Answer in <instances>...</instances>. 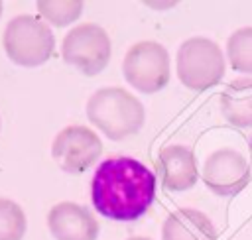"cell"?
<instances>
[{"mask_svg": "<svg viewBox=\"0 0 252 240\" xmlns=\"http://www.w3.org/2000/svg\"><path fill=\"white\" fill-rule=\"evenodd\" d=\"M61 57L83 75H98L110 61V37L96 24H81L65 33Z\"/></svg>", "mask_w": 252, "mask_h": 240, "instance_id": "cell-6", "label": "cell"}, {"mask_svg": "<svg viewBox=\"0 0 252 240\" xmlns=\"http://www.w3.org/2000/svg\"><path fill=\"white\" fill-rule=\"evenodd\" d=\"M91 199L94 209L110 220H136L156 199V175L134 157H108L93 175Z\"/></svg>", "mask_w": 252, "mask_h": 240, "instance_id": "cell-1", "label": "cell"}, {"mask_svg": "<svg viewBox=\"0 0 252 240\" xmlns=\"http://www.w3.org/2000/svg\"><path fill=\"white\" fill-rule=\"evenodd\" d=\"M224 75L220 47L209 37H189L177 49V77L191 90H207Z\"/></svg>", "mask_w": 252, "mask_h": 240, "instance_id": "cell-4", "label": "cell"}, {"mask_svg": "<svg viewBox=\"0 0 252 240\" xmlns=\"http://www.w3.org/2000/svg\"><path fill=\"white\" fill-rule=\"evenodd\" d=\"M122 73L130 87L154 94L169 83V55L158 41H138L126 51Z\"/></svg>", "mask_w": 252, "mask_h": 240, "instance_id": "cell-5", "label": "cell"}, {"mask_svg": "<svg viewBox=\"0 0 252 240\" xmlns=\"http://www.w3.org/2000/svg\"><path fill=\"white\" fill-rule=\"evenodd\" d=\"M28 218L22 207L10 199H0V240H22Z\"/></svg>", "mask_w": 252, "mask_h": 240, "instance_id": "cell-14", "label": "cell"}, {"mask_svg": "<svg viewBox=\"0 0 252 240\" xmlns=\"http://www.w3.org/2000/svg\"><path fill=\"white\" fill-rule=\"evenodd\" d=\"M47 226L55 240H96L98 222L83 207L71 201L57 203L47 212Z\"/></svg>", "mask_w": 252, "mask_h": 240, "instance_id": "cell-9", "label": "cell"}, {"mask_svg": "<svg viewBox=\"0 0 252 240\" xmlns=\"http://www.w3.org/2000/svg\"><path fill=\"white\" fill-rule=\"evenodd\" d=\"M126 240H152V238H146V236H132V238H126Z\"/></svg>", "mask_w": 252, "mask_h": 240, "instance_id": "cell-16", "label": "cell"}, {"mask_svg": "<svg viewBox=\"0 0 252 240\" xmlns=\"http://www.w3.org/2000/svg\"><path fill=\"white\" fill-rule=\"evenodd\" d=\"M102 153V142L94 130L87 126H67L63 128L53 144L51 157L67 173H83L96 163Z\"/></svg>", "mask_w": 252, "mask_h": 240, "instance_id": "cell-7", "label": "cell"}, {"mask_svg": "<svg viewBox=\"0 0 252 240\" xmlns=\"http://www.w3.org/2000/svg\"><path fill=\"white\" fill-rule=\"evenodd\" d=\"M203 183L220 197H232L250 181V167L244 155L232 148L213 151L203 165Z\"/></svg>", "mask_w": 252, "mask_h": 240, "instance_id": "cell-8", "label": "cell"}, {"mask_svg": "<svg viewBox=\"0 0 252 240\" xmlns=\"http://www.w3.org/2000/svg\"><path fill=\"white\" fill-rule=\"evenodd\" d=\"M163 240H219L217 228L213 220L197 210V209H177L173 210L163 226H161Z\"/></svg>", "mask_w": 252, "mask_h": 240, "instance_id": "cell-11", "label": "cell"}, {"mask_svg": "<svg viewBox=\"0 0 252 240\" xmlns=\"http://www.w3.org/2000/svg\"><path fill=\"white\" fill-rule=\"evenodd\" d=\"M156 169L161 185L167 191H187L197 183L199 177L193 150L181 144L163 148L156 159Z\"/></svg>", "mask_w": 252, "mask_h": 240, "instance_id": "cell-10", "label": "cell"}, {"mask_svg": "<svg viewBox=\"0 0 252 240\" xmlns=\"http://www.w3.org/2000/svg\"><path fill=\"white\" fill-rule=\"evenodd\" d=\"M226 53L234 71L252 75V28L236 30L226 41Z\"/></svg>", "mask_w": 252, "mask_h": 240, "instance_id": "cell-13", "label": "cell"}, {"mask_svg": "<svg viewBox=\"0 0 252 240\" xmlns=\"http://www.w3.org/2000/svg\"><path fill=\"white\" fill-rule=\"evenodd\" d=\"M8 59L20 67H39L53 57L55 37L47 24L30 14L12 18L2 33Z\"/></svg>", "mask_w": 252, "mask_h": 240, "instance_id": "cell-3", "label": "cell"}, {"mask_svg": "<svg viewBox=\"0 0 252 240\" xmlns=\"http://www.w3.org/2000/svg\"><path fill=\"white\" fill-rule=\"evenodd\" d=\"M83 2L81 0H39L37 10L39 14L53 26L63 28L71 22H75L81 12H83Z\"/></svg>", "mask_w": 252, "mask_h": 240, "instance_id": "cell-15", "label": "cell"}, {"mask_svg": "<svg viewBox=\"0 0 252 240\" xmlns=\"http://www.w3.org/2000/svg\"><path fill=\"white\" fill-rule=\"evenodd\" d=\"M220 110L228 124L252 128V79H236L220 94Z\"/></svg>", "mask_w": 252, "mask_h": 240, "instance_id": "cell-12", "label": "cell"}, {"mask_svg": "<svg viewBox=\"0 0 252 240\" xmlns=\"http://www.w3.org/2000/svg\"><path fill=\"white\" fill-rule=\"evenodd\" d=\"M0 16H2V2H0Z\"/></svg>", "mask_w": 252, "mask_h": 240, "instance_id": "cell-17", "label": "cell"}, {"mask_svg": "<svg viewBox=\"0 0 252 240\" xmlns=\"http://www.w3.org/2000/svg\"><path fill=\"white\" fill-rule=\"evenodd\" d=\"M87 118L110 140H124L140 132L146 112L132 92L120 87H104L87 100Z\"/></svg>", "mask_w": 252, "mask_h": 240, "instance_id": "cell-2", "label": "cell"}]
</instances>
